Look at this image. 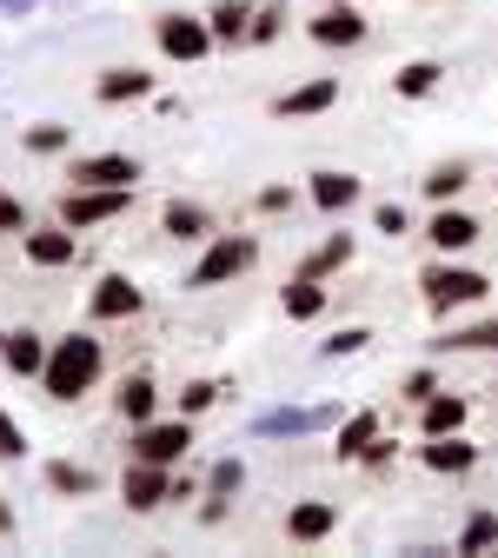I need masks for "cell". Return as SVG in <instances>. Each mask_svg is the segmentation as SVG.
Listing matches in <instances>:
<instances>
[{"label": "cell", "mask_w": 498, "mask_h": 558, "mask_svg": "<svg viewBox=\"0 0 498 558\" xmlns=\"http://www.w3.org/2000/svg\"><path fill=\"white\" fill-rule=\"evenodd\" d=\"M100 373H107V345L81 326V332H66V339H53V345H47L40 392H47L53 405H81V399L100 386Z\"/></svg>", "instance_id": "obj_1"}, {"label": "cell", "mask_w": 498, "mask_h": 558, "mask_svg": "<svg viewBox=\"0 0 498 558\" xmlns=\"http://www.w3.org/2000/svg\"><path fill=\"white\" fill-rule=\"evenodd\" d=\"M253 259H259V240H253V233H212V240H206V253H199V259H193V272H186V293L233 287V279H240Z\"/></svg>", "instance_id": "obj_2"}, {"label": "cell", "mask_w": 498, "mask_h": 558, "mask_svg": "<svg viewBox=\"0 0 498 558\" xmlns=\"http://www.w3.org/2000/svg\"><path fill=\"white\" fill-rule=\"evenodd\" d=\"M485 293H491V279H485V272H472V266H446V259H433V266L418 272V300L433 306L439 319H446V313H459V306H478Z\"/></svg>", "instance_id": "obj_3"}, {"label": "cell", "mask_w": 498, "mask_h": 558, "mask_svg": "<svg viewBox=\"0 0 498 558\" xmlns=\"http://www.w3.org/2000/svg\"><path fill=\"white\" fill-rule=\"evenodd\" d=\"M133 206V186H66L60 193V220L74 233H94V227H113Z\"/></svg>", "instance_id": "obj_4"}, {"label": "cell", "mask_w": 498, "mask_h": 558, "mask_svg": "<svg viewBox=\"0 0 498 558\" xmlns=\"http://www.w3.org/2000/svg\"><path fill=\"white\" fill-rule=\"evenodd\" d=\"M186 446H193V418H186V412H173V418H147V426H133V439H126V452H133V459H147V465H180Z\"/></svg>", "instance_id": "obj_5"}, {"label": "cell", "mask_w": 498, "mask_h": 558, "mask_svg": "<svg viewBox=\"0 0 498 558\" xmlns=\"http://www.w3.org/2000/svg\"><path fill=\"white\" fill-rule=\"evenodd\" d=\"M339 405L326 399V405H272V412H259L253 418V433L259 439H313V433H326V426H339Z\"/></svg>", "instance_id": "obj_6"}, {"label": "cell", "mask_w": 498, "mask_h": 558, "mask_svg": "<svg viewBox=\"0 0 498 558\" xmlns=\"http://www.w3.org/2000/svg\"><path fill=\"white\" fill-rule=\"evenodd\" d=\"M154 47H160L167 60L193 66V60L212 53V27H206V14H160V21H154Z\"/></svg>", "instance_id": "obj_7"}, {"label": "cell", "mask_w": 498, "mask_h": 558, "mask_svg": "<svg viewBox=\"0 0 498 558\" xmlns=\"http://www.w3.org/2000/svg\"><path fill=\"white\" fill-rule=\"evenodd\" d=\"M139 313H147V293H139L126 272H100L94 279V293H87V319L94 326H120V319H139Z\"/></svg>", "instance_id": "obj_8"}, {"label": "cell", "mask_w": 498, "mask_h": 558, "mask_svg": "<svg viewBox=\"0 0 498 558\" xmlns=\"http://www.w3.org/2000/svg\"><path fill=\"white\" fill-rule=\"evenodd\" d=\"M21 259L40 266V272H66V266L81 259V233L66 227V220H53V227H27V233H21Z\"/></svg>", "instance_id": "obj_9"}, {"label": "cell", "mask_w": 498, "mask_h": 558, "mask_svg": "<svg viewBox=\"0 0 498 558\" xmlns=\"http://www.w3.org/2000/svg\"><path fill=\"white\" fill-rule=\"evenodd\" d=\"M120 499H126V512H160V506L173 499V465L133 459V465L120 472Z\"/></svg>", "instance_id": "obj_10"}, {"label": "cell", "mask_w": 498, "mask_h": 558, "mask_svg": "<svg viewBox=\"0 0 498 558\" xmlns=\"http://www.w3.org/2000/svg\"><path fill=\"white\" fill-rule=\"evenodd\" d=\"M306 34H313L319 47H360V40L373 34V21L360 14V0H332V8H319V14L306 21Z\"/></svg>", "instance_id": "obj_11"}, {"label": "cell", "mask_w": 498, "mask_h": 558, "mask_svg": "<svg viewBox=\"0 0 498 558\" xmlns=\"http://www.w3.org/2000/svg\"><path fill=\"white\" fill-rule=\"evenodd\" d=\"M425 240L439 246V259H452V253H472V246L485 240V227L465 214V206H433V220H425Z\"/></svg>", "instance_id": "obj_12"}, {"label": "cell", "mask_w": 498, "mask_h": 558, "mask_svg": "<svg viewBox=\"0 0 498 558\" xmlns=\"http://www.w3.org/2000/svg\"><path fill=\"white\" fill-rule=\"evenodd\" d=\"M339 107V74H319V81H300V87H287L272 100V113L279 120H319V113H332Z\"/></svg>", "instance_id": "obj_13"}, {"label": "cell", "mask_w": 498, "mask_h": 558, "mask_svg": "<svg viewBox=\"0 0 498 558\" xmlns=\"http://www.w3.org/2000/svg\"><path fill=\"white\" fill-rule=\"evenodd\" d=\"M306 199L319 206V214H352V206L366 199V180H360V173H339V167H319V173L306 180Z\"/></svg>", "instance_id": "obj_14"}, {"label": "cell", "mask_w": 498, "mask_h": 558, "mask_svg": "<svg viewBox=\"0 0 498 558\" xmlns=\"http://www.w3.org/2000/svg\"><path fill=\"white\" fill-rule=\"evenodd\" d=\"M47 345H53V339H40L34 326H8V332H0V366H8V373H21V379H40V366H47Z\"/></svg>", "instance_id": "obj_15"}, {"label": "cell", "mask_w": 498, "mask_h": 558, "mask_svg": "<svg viewBox=\"0 0 498 558\" xmlns=\"http://www.w3.org/2000/svg\"><path fill=\"white\" fill-rule=\"evenodd\" d=\"M418 465H425V472H439V478H459V472L478 465V446H472L465 433H439V439H425V446H418Z\"/></svg>", "instance_id": "obj_16"}, {"label": "cell", "mask_w": 498, "mask_h": 558, "mask_svg": "<svg viewBox=\"0 0 498 558\" xmlns=\"http://www.w3.org/2000/svg\"><path fill=\"white\" fill-rule=\"evenodd\" d=\"M240 485H246V459H212V472H206V506H199V519L206 525H220L227 519V499H240Z\"/></svg>", "instance_id": "obj_17"}, {"label": "cell", "mask_w": 498, "mask_h": 558, "mask_svg": "<svg viewBox=\"0 0 498 558\" xmlns=\"http://www.w3.org/2000/svg\"><path fill=\"white\" fill-rule=\"evenodd\" d=\"M339 532V506L332 499H300L293 512H287V538L293 545H326Z\"/></svg>", "instance_id": "obj_18"}, {"label": "cell", "mask_w": 498, "mask_h": 558, "mask_svg": "<svg viewBox=\"0 0 498 558\" xmlns=\"http://www.w3.org/2000/svg\"><path fill=\"white\" fill-rule=\"evenodd\" d=\"M139 160L133 154H81L74 160V186H133Z\"/></svg>", "instance_id": "obj_19"}, {"label": "cell", "mask_w": 498, "mask_h": 558, "mask_svg": "<svg viewBox=\"0 0 498 558\" xmlns=\"http://www.w3.org/2000/svg\"><path fill=\"white\" fill-rule=\"evenodd\" d=\"M94 100L100 107H126V100H154V74L147 66H107L94 81Z\"/></svg>", "instance_id": "obj_20"}, {"label": "cell", "mask_w": 498, "mask_h": 558, "mask_svg": "<svg viewBox=\"0 0 498 558\" xmlns=\"http://www.w3.org/2000/svg\"><path fill=\"white\" fill-rule=\"evenodd\" d=\"M113 412L126 418V426H147V418L160 412V386H154V373H126V379L113 386Z\"/></svg>", "instance_id": "obj_21"}, {"label": "cell", "mask_w": 498, "mask_h": 558, "mask_svg": "<svg viewBox=\"0 0 498 558\" xmlns=\"http://www.w3.org/2000/svg\"><path fill=\"white\" fill-rule=\"evenodd\" d=\"M373 439H379V412H373V405L345 412V418H339V439H332V459H339V465H360Z\"/></svg>", "instance_id": "obj_22"}, {"label": "cell", "mask_w": 498, "mask_h": 558, "mask_svg": "<svg viewBox=\"0 0 498 558\" xmlns=\"http://www.w3.org/2000/svg\"><path fill=\"white\" fill-rule=\"evenodd\" d=\"M160 233L167 240H212V214L199 199H167L160 206Z\"/></svg>", "instance_id": "obj_23"}, {"label": "cell", "mask_w": 498, "mask_h": 558, "mask_svg": "<svg viewBox=\"0 0 498 558\" xmlns=\"http://www.w3.org/2000/svg\"><path fill=\"white\" fill-rule=\"evenodd\" d=\"M446 87V60H405L399 74H392V94L399 100H433Z\"/></svg>", "instance_id": "obj_24"}, {"label": "cell", "mask_w": 498, "mask_h": 558, "mask_svg": "<svg viewBox=\"0 0 498 558\" xmlns=\"http://www.w3.org/2000/svg\"><path fill=\"white\" fill-rule=\"evenodd\" d=\"M418 433H425V439H439V433H465V399L439 386L433 399L418 405Z\"/></svg>", "instance_id": "obj_25"}, {"label": "cell", "mask_w": 498, "mask_h": 558, "mask_svg": "<svg viewBox=\"0 0 498 558\" xmlns=\"http://www.w3.org/2000/svg\"><path fill=\"white\" fill-rule=\"evenodd\" d=\"M279 306H287V319H293V326L319 319V313H326V279H313V272H293V287L279 293Z\"/></svg>", "instance_id": "obj_26"}, {"label": "cell", "mask_w": 498, "mask_h": 558, "mask_svg": "<svg viewBox=\"0 0 498 558\" xmlns=\"http://www.w3.org/2000/svg\"><path fill=\"white\" fill-rule=\"evenodd\" d=\"M21 147L34 160H60V154H74V126L66 120H34V126H21Z\"/></svg>", "instance_id": "obj_27"}, {"label": "cell", "mask_w": 498, "mask_h": 558, "mask_svg": "<svg viewBox=\"0 0 498 558\" xmlns=\"http://www.w3.org/2000/svg\"><path fill=\"white\" fill-rule=\"evenodd\" d=\"M246 21H253V0H220V8L206 14L212 47H246Z\"/></svg>", "instance_id": "obj_28"}, {"label": "cell", "mask_w": 498, "mask_h": 558, "mask_svg": "<svg viewBox=\"0 0 498 558\" xmlns=\"http://www.w3.org/2000/svg\"><path fill=\"white\" fill-rule=\"evenodd\" d=\"M465 186H472V167H465V160H446V167H433V173L418 180V193L433 199V206H452Z\"/></svg>", "instance_id": "obj_29"}, {"label": "cell", "mask_w": 498, "mask_h": 558, "mask_svg": "<svg viewBox=\"0 0 498 558\" xmlns=\"http://www.w3.org/2000/svg\"><path fill=\"white\" fill-rule=\"evenodd\" d=\"M47 485L60 499H87V493H100V472L94 465H74V459H53L47 465Z\"/></svg>", "instance_id": "obj_30"}, {"label": "cell", "mask_w": 498, "mask_h": 558, "mask_svg": "<svg viewBox=\"0 0 498 558\" xmlns=\"http://www.w3.org/2000/svg\"><path fill=\"white\" fill-rule=\"evenodd\" d=\"M352 253H360V246H352V233H326V240H319V253H313L300 272H313V279H332V272H345V266H352Z\"/></svg>", "instance_id": "obj_31"}, {"label": "cell", "mask_w": 498, "mask_h": 558, "mask_svg": "<svg viewBox=\"0 0 498 558\" xmlns=\"http://www.w3.org/2000/svg\"><path fill=\"white\" fill-rule=\"evenodd\" d=\"M439 353H498V319H478V326H459L446 339H433Z\"/></svg>", "instance_id": "obj_32"}, {"label": "cell", "mask_w": 498, "mask_h": 558, "mask_svg": "<svg viewBox=\"0 0 498 558\" xmlns=\"http://www.w3.org/2000/svg\"><path fill=\"white\" fill-rule=\"evenodd\" d=\"M279 34H287V0H272V8H253V21H246V47H272Z\"/></svg>", "instance_id": "obj_33"}, {"label": "cell", "mask_w": 498, "mask_h": 558, "mask_svg": "<svg viewBox=\"0 0 498 558\" xmlns=\"http://www.w3.org/2000/svg\"><path fill=\"white\" fill-rule=\"evenodd\" d=\"M491 545H498V512H472L452 538V551H491Z\"/></svg>", "instance_id": "obj_34"}, {"label": "cell", "mask_w": 498, "mask_h": 558, "mask_svg": "<svg viewBox=\"0 0 498 558\" xmlns=\"http://www.w3.org/2000/svg\"><path fill=\"white\" fill-rule=\"evenodd\" d=\"M373 345V326H339L332 339H319V360H352V353H366Z\"/></svg>", "instance_id": "obj_35"}, {"label": "cell", "mask_w": 498, "mask_h": 558, "mask_svg": "<svg viewBox=\"0 0 498 558\" xmlns=\"http://www.w3.org/2000/svg\"><path fill=\"white\" fill-rule=\"evenodd\" d=\"M233 386H220V379H193V386H180V412L186 418H199V412H212V405H220Z\"/></svg>", "instance_id": "obj_36"}, {"label": "cell", "mask_w": 498, "mask_h": 558, "mask_svg": "<svg viewBox=\"0 0 498 558\" xmlns=\"http://www.w3.org/2000/svg\"><path fill=\"white\" fill-rule=\"evenodd\" d=\"M27 452H34V446H27V426H21L8 405H0V465H21Z\"/></svg>", "instance_id": "obj_37"}, {"label": "cell", "mask_w": 498, "mask_h": 558, "mask_svg": "<svg viewBox=\"0 0 498 558\" xmlns=\"http://www.w3.org/2000/svg\"><path fill=\"white\" fill-rule=\"evenodd\" d=\"M27 227H34V214H27V199H14L8 186H0V233H14V240H21Z\"/></svg>", "instance_id": "obj_38"}, {"label": "cell", "mask_w": 498, "mask_h": 558, "mask_svg": "<svg viewBox=\"0 0 498 558\" xmlns=\"http://www.w3.org/2000/svg\"><path fill=\"white\" fill-rule=\"evenodd\" d=\"M373 227H379L386 240H405V233H412V220H405L399 199H379V206H373Z\"/></svg>", "instance_id": "obj_39"}, {"label": "cell", "mask_w": 498, "mask_h": 558, "mask_svg": "<svg viewBox=\"0 0 498 558\" xmlns=\"http://www.w3.org/2000/svg\"><path fill=\"white\" fill-rule=\"evenodd\" d=\"M433 392H439V373H433V366H418V373L399 379V399H405V405H425Z\"/></svg>", "instance_id": "obj_40"}, {"label": "cell", "mask_w": 498, "mask_h": 558, "mask_svg": "<svg viewBox=\"0 0 498 558\" xmlns=\"http://www.w3.org/2000/svg\"><path fill=\"white\" fill-rule=\"evenodd\" d=\"M293 199H300L293 186H259V199H253V206H259V214H293Z\"/></svg>", "instance_id": "obj_41"}, {"label": "cell", "mask_w": 498, "mask_h": 558, "mask_svg": "<svg viewBox=\"0 0 498 558\" xmlns=\"http://www.w3.org/2000/svg\"><path fill=\"white\" fill-rule=\"evenodd\" d=\"M392 452H399V439H386V433H379V439L366 446V459H360V465H373V472H379V465H392Z\"/></svg>", "instance_id": "obj_42"}, {"label": "cell", "mask_w": 498, "mask_h": 558, "mask_svg": "<svg viewBox=\"0 0 498 558\" xmlns=\"http://www.w3.org/2000/svg\"><path fill=\"white\" fill-rule=\"evenodd\" d=\"M14 532H21V512L8 506V493H0V538H14Z\"/></svg>", "instance_id": "obj_43"}, {"label": "cell", "mask_w": 498, "mask_h": 558, "mask_svg": "<svg viewBox=\"0 0 498 558\" xmlns=\"http://www.w3.org/2000/svg\"><path fill=\"white\" fill-rule=\"evenodd\" d=\"M34 8H40V0H0V14H14V21H27Z\"/></svg>", "instance_id": "obj_44"}, {"label": "cell", "mask_w": 498, "mask_h": 558, "mask_svg": "<svg viewBox=\"0 0 498 558\" xmlns=\"http://www.w3.org/2000/svg\"><path fill=\"white\" fill-rule=\"evenodd\" d=\"M313 8H332V0H313Z\"/></svg>", "instance_id": "obj_45"}, {"label": "cell", "mask_w": 498, "mask_h": 558, "mask_svg": "<svg viewBox=\"0 0 498 558\" xmlns=\"http://www.w3.org/2000/svg\"><path fill=\"white\" fill-rule=\"evenodd\" d=\"M491 186H498V180H491Z\"/></svg>", "instance_id": "obj_46"}]
</instances>
